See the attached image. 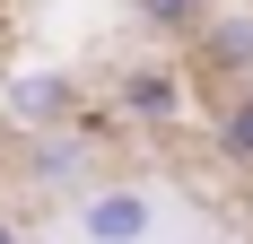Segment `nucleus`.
<instances>
[{"instance_id":"nucleus-5","label":"nucleus","mask_w":253,"mask_h":244,"mask_svg":"<svg viewBox=\"0 0 253 244\" xmlns=\"http://www.w3.org/2000/svg\"><path fill=\"white\" fill-rule=\"evenodd\" d=\"M79 105H87V96H79V79L52 70V61L9 79V122H18V131H61V122H79Z\"/></svg>"},{"instance_id":"nucleus-3","label":"nucleus","mask_w":253,"mask_h":244,"mask_svg":"<svg viewBox=\"0 0 253 244\" xmlns=\"http://www.w3.org/2000/svg\"><path fill=\"white\" fill-rule=\"evenodd\" d=\"M79 227H87V244H140L157 227V201L140 183H87L79 192Z\"/></svg>"},{"instance_id":"nucleus-7","label":"nucleus","mask_w":253,"mask_h":244,"mask_svg":"<svg viewBox=\"0 0 253 244\" xmlns=\"http://www.w3.org/2000/svg\"><path fill=\"white\" fill-rule=\"evenodd\" d=\"M210 9H218V0H131V18L149 26L157 44H183V35H192V26H201Z\"/></svg>"},{"instance_id":"nucleus-1","label":"nucleus","mask_w":253,"mask_h":244,"mask_svg":"<svg viewBox=\"0 0 253 244\" xmlns=\"http://www.w3.org/2000/svg\"><path fill=\"white\" fill-rule=\"evenodd\" d=\"M183 44H192V70H201V79H218V87H253V0L210 9Z\"/></svg>"},{"instance_id":"nucleus-8","label":"nucleus","mask_w":253,"mask_h":244,"mask_svg":"<svg viewBox=\"0 0 253 244\" xmlns=\"http://www.w3.org/2000/svg\"><path fill=\"white\" fill-rule=\"evenodd\" d=\"M0 244H26V227H18V218H0Z\"/></svg>"},{"instance_id":"nucleus-4","label":"nucleus","mask_w":253,"mask_h":244,"mask_svg":"<svg viewBox=\"0 0 253 244\" xmlns=\"http://www.w3.org/2000/svg\"><path fill=\"white\" fill-rule=\"evenodd\" d=\"M87 174H96V140H87V122L35 131V148H26V183H35V192H87Z\"/></svg>"},{"instance_id":"nucleus-2","label":"nucleus","mask_w":253,"mask_h":244,"mask_svg":"<svg viewBox=\"0 0 253 244\" xmlns=\"http://www.w3.org/2000/svg\"><path fill=\"white\" fill-rule=\"evenodd\" d=\"M114 114L140 122V131H175V122L192 114V87H183L175 61H131V70L114 79Z\"/></svg>"},{"instance_id":"nucleus-6","label":"nucleus","mask_w":253,"mask_h":244,"mask_svg":"<svg viewBox=\"0 0 253 244\" xmlns=\"http://www.w3.org/2000/svg\"><path fill=\"white\" fill-rule=\"evenodd\" d=\"M210 140H218V157H227L236 174H253V87H227V96H218Z\"/></svg>"}]
</instances>
